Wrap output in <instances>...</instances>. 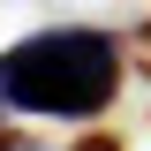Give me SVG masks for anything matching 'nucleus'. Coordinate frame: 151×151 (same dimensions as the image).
I'll return each mask as SVG.
<instances>
[{
  "instance_id": "f257e3e1",
  "label": "nucleus",
  "mask_w": 151,
  "mask_h": 151,
  "mask_svg": "<svg viewBox=\"0 0 151 151\" xmlns=\"http://www.w3.org/2000/svg\"><path fill=\"white\" fill-rule=\"evenodd\" d=\"M121 38L91 23H53L30 30L0 53V106L15 113H60V121H91L121 98Z\"/></svg>"
},
{
  "instance_id": "f03ea898",
  "label": "nucleus",
  "mask_w": 151,
  "mask_h": 151,
  "mask_svg": "<svg viewBox=\"0 0 151 151\" xmlns=\"http://www.w3.org/2000/svg\"><path fill=\"white\" fill-rule=\"evenodd\" d=\"M121 60H129V76L151 83V15H136L129 30H121Z\"/></svg>"
},
{
  "instance_id": "7ed1b4c3",
  "label": "nucleus",
  "mask_w": 151,
  "mask_h": 151,
  "mask_svg": "<svg viewBox=\"0 0 151 151\" xmlns=\"http://www.w3.org/2000/svg\"><path fill=\"white\" fill-rule=\"evenodd\" d=\"M68 151H129V144H121V136H106V129H91V136H76Z\"/></svg>"
},
{
  "instance_id": "20e7f679",
  "label": "nucleus",
  "mask_w": 151,
  "mask_h": 151,
  "mask_svg": "<svg viewBox=\"0 0 151 151\" xmlns=\"http://www.w3.org/2000/svg\"><path fill=\"white\" fill-rule=\"evenodd\" d=\"M8 151H45V144H30V136H15V144H8Z\"/></svg>"
},
{
  "instance_id": "39448f33",
  "label": "nucleus",
  "mask_w": 151,
  "mask_h": 151,
  "mask_svg": "<svg viewBox=\"0 0 151 151\" xmlns=\"http://www.w3.org/2000/svg\"><path fill=\"white\" fill-rule=\"evenodd\" d=\"M8 144H15V129H8V121H0V151H8Z\"/></svg>"
}]
</instances>
